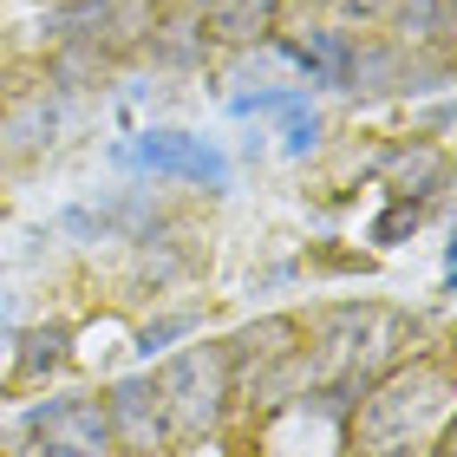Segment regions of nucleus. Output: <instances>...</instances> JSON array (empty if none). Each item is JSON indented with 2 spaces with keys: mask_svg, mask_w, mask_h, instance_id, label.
<instances>
[{
  "mask_svg": "<svg viewBox=\"0 0 457 457\" xmlns=\"http://www.w3.org/2000/svg\"><path fill=\"white\" fill-rule=\"evenodd\" d=\"M183 334H196V314H163V320H151L137 334V353L157 360V353H170V340H183Z\"/></svg>",
  "mask_w": 457,
  "mask_h": 457,
  "instance_id": "nucleus-15",
  "label": "nucleus"
},
{
  "mask_svg": "<svg viewBox=\"0 0 457 457\" xmlns=\"http://www.w3.org/2000/svg\"><path fill=\"white\" fill-rule=\"evenodd\" d=\"M451 431V372L438 360H399L372 379L353 405V445L360 457H419L425 438Z\"/></svg>",
  "mask_w": 457,
  "mask_h": 457,
  "instance_id": "nucleus-1",
  "label": "nucleus"
},
{
  "mask_svg": "<svg viewBox=\"0 0 457 457\" xmlns=\"http://www.w3.org/2000/svg\"><path fill=\"white\" fill-rule=\"evenodd\" d=\"M386 177H392V196H411V203L445 196V151L438 144H411V151L386 163Z\"/></svg>",
  "mask_w": 457,
  "mask_h": 457,
  "instance_id": "nucleus-14",
  "label": "nucleus"
},
{
  "mask_svg": "<svg viewBox=\"0 0 457 457\" xmlns=\"http://www.w3.org/2000/svg\"><path fill=\"white\" fill-rule=\"evenodd\" d=\"M419 216H425V203H411V196H399V203H392V210H386L379 222H372V242H399L405 228H419Z\"/></svg>",
  "mask_w": 457,
  "mask_h": 457,
  "instance_id": "nucleus-17",
  "label": "nucleus"
},
{
  "mask_svg": "<svg viewBox=\"0 0 457 457\" xmlns=\"http://www.w3.org/2000/svg\"><path fill=\"white\" fill-rule=\"evenodd\" d=\"M183 7H190V13H210V7H216V0H183Z\"/></svg>",
  "mask_w": 457,
  "mask_h": 457,
  "instance_id": "nucleus-20",
  "label": "nucleus"
},
{
  "mask_svg": "<svg viewBox=\"0 0 457 457\" xmlns=\"http://www.w3.org/2000/svg\"><path fill=\"white\" fill-rule=\"evenodd\" d=\"M66 353H72V327H59V320L27 327V334H20V353H13V379H20V386L53 379V372L66 366Z\"/></svg>",
  "mask_w": 457,
  "mask_h": 457,
  "instance_id": "nucleus-12",
  "label": "nucleus"
},
{
  "mask_svg": "<svg viewBox=\"0 0 457 457\" xmlns=\"http://www.w3.org/2000/svg\"><path fill=\"white\" fill-rule=\"evenodd\" d=\"M105 419H112V445L131 451V457H157L163 445H170L157 379H118V386L105 392Z\"/></svg>",
  "mask_w": 457,
  "mask_h": 457,
  "instance_id": "nucleus-6",
  "label": "nucleus"
},
{
  "mask_svg": "<svg viewBox=\"0 0 457 457\" xmlns=\"http://www.w3.org/2000/svg\"><path fill=\"white\" fill-rule=\"evenodd\" d=\"M0 457H7V451H0Z\"/></svg>",
  "mask_w": 457,
  "mask_h": 457,
  "instance_id": "nucleus-21",
  "label": "nucleus"
},
{
  "mask_svg": "<svg viewBox=\"0 0 457 457\" xmlns=\"http://www.w3.org/2000/svg\"><path fill=\"white\" fill-rule=\"evenodd\" d=\"M334 13L346 20V27H379V20L392 13V0H334Z\"/></svg>",
  "mask_w": 457,
  "mask_h": 457,
  "instance_id": "nucleus-18",
  "label": "nucleus"
},
{
  "mask_svg": "<svg viewBox=\"0 0 457 457\" xmlns=\"http://www.w3.org/2000/svg\"><path fill=\"white\" fill-rule=\"evenodd\" d=\"M301 340H307V334H301L295 314H262V320H248L242 334L222 340L228 379H236V386H262L268 372H281V366L301 353Z\"/></svg>",
  "mask_w": 457,
  "mask_h": 457,
  "instance_id": "nucleus-5",
  "label": "nucleus"
},
{
  "mask_svg": "<svg viewBox=\"0 0 457 457\" xmlns=\"http://www.w3.org/2000/svg\"><path fill=\"white\" fill-rule=\"evenodd\" d=\"M392 39L405 53H445L451 46V0H392Z\"/></svg>",
  "mask_w": 457,
  "mask_h": 457,
  "instance_id": "nucleus-10",
  "label": "nucleus"
},
{
  "mask_svg": "<svg viewBox=\"0 0 457 457\" xmlns=\"http://www.w3.org/2000/svg\"><path fill=\"white\" fill-rule=\"evenodd\" d=\"M419 59L425 53H405L399 39H353V59H346V86L353 98H386V92H419Z\"/></svg>",
  "mask_w": 457,
  "mask_h": 457,
  "instance_id": "nucleus-7",
  "label": "nucleus"
},
{
  "mask_svg": "<svg viewBox=\"0 0 457 457\" xmlns=\"http://www.w3.org/2000/svg\"><path fill=\"white\" fill-rule=\"evenodd\" d=\"M210 46H262L281 33V0H216L210 13H196Z\"/></svg>",
  "mask_w": 457,
  "mask_h": 457,
  "instance_id": "nucleus-9",
  "label": "nucleus"
},
{
  "mask_svg": "<svg viewBox=\"0 0 457 457\" xmlns=\"http://www.w3.org/2000/svg\"><path fill=\"white\" fill-rule=\"evenodd\" d=\"M287 118V157H307V151H314V144H320V118H314V105H295V112H281Z\"/></svg>",
  "mask_w": 457,
  "mask_h": 457,
  "instance_id": "nucleus-16",
  "label": "nucleus"
},
{
  "mask_svg": "<svg viewBox=\"0 0 457 457\" xmlns=\"http://www.w3.org/2000/svg\"><path fill=\"white\" fill-rule=\"evenodd\" d=\"M144 53L163 59V66H183L196 72L203 59H210V33H203L196 13H177V20H151V39H144Z\"/></svg>",
  "mask_w": 457,
  "mask_h": 457,
  "instance_id": "nucleus-11",
  "label": "nucleus"
},
{
  "mask_svg": "<svg viewBox=\"0 0 457 457\" xmlns=\"http://www.w3.org/2000/svg\"><path fill=\"white\" fill-rule=\"evenodd\" d=\"M157 399H163L170 438H210V431L222 425L228 399H236V379H228L222 346H183L177 360H163Z\"/></svg>",
  "mask_w": 457,
  "mask_h": 457,
  "instance_id": "nucleus-2",
  "label": "nucleus"
},
{
  "mask_svg": "<svg viewBox=\"0 0 457 457\" xmlns=\"http://www.w3.org/2000/svg\"><path fill=\"white\" fill-rule=\"evenodd\" d=\"M112 419L105 399L66 392V399H39L20 419V457H112Z\"/></svg>",
  "mask_w": 457,
  "mask_h": 457,
  "instance_id": "nucleus-3",
  "label": "nucleus"
},
{
  "mask_svg": "<svg viewBox=\"0 0 457 457\" xmlns=\"http://www.w3.org/2000/svg\"><path fill=\"white\" fill-rule=\"evenodd\" d=\"M53 131H59V105L46 92H27L20 98V105H7V118H0V144H7V151H46L53 144Z\"/></svg>",
  "mask_w": 457,
  "mask_h": 457,
  "instance_id": "nucleus-13",
  "label": "nucleus"
},
{
  "mask_svg": "<svg viewBox=\"0 0 457 457\" xmlns=\"http://www.w3.org/2000/svg\"><path fill=\"white\" fill-rule=\"evenodd\" d=\"M131 163H144L151 177H177V183H203V190H228V157L216 151L210 137H190V131H137Z\"/></svg>",
  "mask_w": 457,
  "mask_h": 457,
  "instance_id": "nucleus-4",
  "label": "nucleus"
},
{
  "mask_svg": "<svg viewBox=\"0 0 457 457\" xmlns=\"http://www.w3.org/2000/svg\"><path fill=\"white\" fill-rule=\"evenodd\" d=\"M281 7H307V13H320V7H334V0H281Z\"/></svg>",
  "mask_w": 457,
  "mask_h": 457,
  "instance_id": "nucleus-19",
  "label": "nucleus"
},
{
  "mask_svg": "<svg viewBox=\"0 0 457 457\" xmlns=\"http://www.w3.org/2000/svg\"><path fill=\"white\" fill-rule=\"evenodd\" d=\"M281 59H295V66L307 72V86H327V92H340L346 86V59H353V33L340 27H307V33H281V39H268Z\"/></svg>",
  "mask_w": 457,
  "mask_h": 457,
  "instance_id": "nucleus-8",
  "label": "nucleus"
}]
</instances>
